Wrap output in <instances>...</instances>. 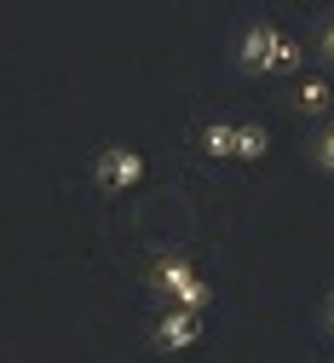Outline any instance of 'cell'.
Listing matches in <instances>:
<instances>
[{"label":"cell","mask_w":334,"mask_h":363,"mask_svg":"<svg viewBox=\"0 0 334 363\" xmlns=\"http://www.w3.org/2000/svg\"><path fill=\"white\" fill-rule=\"evenodd\" d=\"M300 58H306V47L282 23H265V18L248 23L243 40H236V69L243 75H294Z\"/></svg>","instance_id":"6da1fadb"},{"label":"cell","mask_w":334,"mask_h":363,"mask_svg":"<svg viewBox=\"0 0 334 363\" xmlns=\"http://www.w3.org/2000/svg\"><path fill=\"white\" fill-rule=\"evenodd\" d=\"M202 317H208V311L167 306V311L156 317V329H150V346H156V352H190V346L202 340Z\"/></svg>","instance_id":"5b68a950"},{"label":"cell","mask_w":334,"mask_h":363,"mask_svg":"<svg viewBox=\"0 0 334 363\" xmlns=\"http://www.w3.org/2000/svg\"><path fill=\"white\" fill-rule=\"evenodd\" d=\"M328 99H334V93H328V81H300L289 104H294L300 116H323V110H328Z\"/></svg>","instance_id":"8992f818"},{"label":"cell","mask_w":334,"mask_h":363,"mask_svg":"<svg viewBox=\"0 0 334 363\" xmlns=\"http://www.w3.org/2000/svg\"><path fill=\"white\" fill-rule=\"evenodd\" d=\"M311 167L317 173H334V127H323L317 139H311Z\"/></svg>","instance_id":"52a82bcc"},{"label":"cell","mask_w":334,"mask_h":363,"mask_svg":"<svg viewBox=\"0 0 334 363\" xmlns=\"http://www.w3.org/2000/svg\"><path fill=\"white\" fill-rule=\"evenodd\" d=\"M323 329L334 335V294H328V306H323Z\"/></svg>","instance_id":"9c48e42d"},{"label":"cell","mask_w":334,"mask_h":363,"mask_svg":"<svg viewBox=\"0 0 334 363\" xmlns=\"http://www.w3.org/2000/svg\"><path fill=\"white\" fill-rule=\"evenodd\" d=\"M317 52L334 64V18H323V35H317Z\"/></svg>","instance_id":"ba28073f"},{"label":"cell","mask_w":334,"mask_h":363,"mask_svg":"<svg viewBox=\"0 0 334 363\" xmlns=\"http://www.w3.org/2000/svg\"><path fill=\"white\" fill-rule=\"evenodd\" d=\"M202 150L225 162H260L271 150V133L260 121H208L202 127Z\"/></svg>","instance_id":"3957f363"},{"label":"cell","mask_w":334,"mask_h":363,"mask_svg":"<svg viewBox=\"0 0 334 363\" xmlns=\"http://www.w3.org/2000/svg\"><path fill=\"white\" fill-rule=\"evenodd\" d=\"M138 179H145V156H138L133 145H110V150H99V162H92V185H99L104 196H127Z\"/></svg>","instance_id":"277c9868"},{"label":"cell","mask_w":334,"mask_h":363,"mask_svg":"<svg viewBox=\"0 0 334 363\" xmlns=\"http://www.w3.org/2000/svg\"><path fill=\"white\" fill-rule=\"evenodd\" d=\"M150 283H156V294H162L167 306H190V311H208V306H213V283H208L184 254H162L156 271H150Z\"/></svg>","instance_id":"7a4b0ae2"}]
</instances>
